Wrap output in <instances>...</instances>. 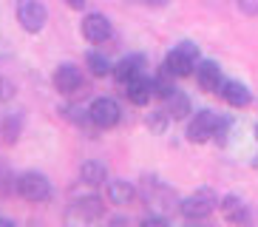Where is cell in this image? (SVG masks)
Instances as JSON below:
<instances>
[{"label":"cell","instance_id":"5bb4252c","mask_svg":"<svg viewBox=\"0 0 258 227\" xmlns=\"http://www.w3.org/2000/svg\"><path fill=\"white\" fill-rule=\"evenodd\" d=\"M142 68H145V57H139V54H131V57H125V60H119V63H116L114 77L119 80L122 85H125V83H131L134 77H139V74H142Z\"/></svg>","mask_w":258,"mask_h":227},{"label":"cell","instance_id":"9a60e30c","mask_svg":"<svg viewBox=\"0 0 258 227\" xmlns=\"http://www.w3.org/2000/svg\"><path fill=\"white\" fill-rule=\"evenodd\" d=\"M108 199L114 204H119V207H125V204H131L137 199V188L125 179H114V182H108Z\"/></svg>","mask_w":258,"mask_h":227},{"label":"cell","instance_id":"ba28073f","mask_svg":"<svg viewBox=\"0 0 258 227\" xmlns=\"http://www.w3.org/2000/svg\"><path fill=\"white\" fill-rule=\"evenodd\" d=\"M88 117H91V122L97 125V128H114L116 122H119L122 111H119V105H116L111 97H99V99L91 102Z\"/></svg>","mask_w":258,"mask_h":227},{"label":"cell","instance_id":"4fadbf2b","mask_svg":"<svg viewBox=\"0 0 258 227\" xmlns=\"http://www.w3.org/2000/svg\"><path fill=\"white\" fill-rule=\"evenodd\" d=\"M125 97L134 102V105H148L153 97V80H148V77H134L131 83H125Z\"/></svg>","mask_w":258,"mask_h":227},{"label":"cell","instance_id":"7c38bea8","mask_svg":"<svg viewBox=\"0 0 258 227\" xmlns=\"http://www.w3.org/2000/svg\"><path fill=\"white\" fill-rule=\"evenodd\" d=\"M83 37L88 40V43H105L108 37H111V20H108L105 15H85L83 20Z\"/></svg>","mask_w":258,"mask_h":227},{"label":"cell","instance_id":"9c48e42d","mask_svg":"<svg viewBox=\"0 0 258 227\" xmlns=\"http://www.w3.org/2000/svg\"><path fill=\"white\" fill-rule=\"evenodd\" d=\"M216 94H221V99L230 102L233 108H247L252 102L250 88H247L244 83H238V80H221V85H219Z\"/></svg>","mask_w":258,"mask_h":227},{"label":"cell","instance_id":"d6986e66","mask_svg":"<svg viewBox=\"0 0 258 227\" xmlns=\"http://www.w3.org/2000/svg\"><path fill=\"white\" fill-rule=\"evenodd\" d=\"M85 63H88V68H91L94 77H105L108 71H111V63H108L102 54H94V51H91L88 57H85Z\"/></svg>","mask_w":258,"mask_h":227},{"label":"cell","instance_id":"277c9868","mask_svg":"<svg viewBox=\"0 0 258 227\" xmlns=\"http://www.w3.org/2000/svg\"><path fill=\"white\" fill-rule=\"evenodd\" d=\"M15 188L26 202H46V199H51V182H48L43 174H37V171L20 174L17 182H15Z\"/></svg>","mask_w":258,"mask_h":227},{"label":"cell","instance_id":"7a4b0ae2","mask_svg":"<svg viewBox=\"0 0 258 227\" xmlns=\"http://www.w3.org/2000/svg\"><path fill=\"white\" fill-rule=\"evenodd\" d=\"M139 193H142L145 204L151 207V210L162 213V216H167V213H173L176 207H179V199H176V193L170 188H167L165 182L159 179H145L142 182V188H139Z\"/></svg>","mask_w":258,"mask_h":227},{"label":"cell","instance_id":"3957f363","mask_svg":"<svg viewBox=\"0 0 258 227\" xmlns=\"http://www.w3.org/2000/svg\"><path fill=\"white\" fill-rule=\"evenodd\" d=\"M216 207H219V196H216L210 188H202V190H196V193H190V196L182 199V204H179L182 216H184V219H190V221L207 219Z\"/></svg>","mask_w":258,"mask_h":227},{"label":"cell","instance_id":"44dd1931","mask_svg":"<svg viewBox=\"0 0 258 227\" xmlns=\"http://www.w3.org/2000/svg\"><path fill=\"white\" fill-rule=\"evenodd\" d=\"M238 6H241L247 15H255L258 12V0H238Z\"/></svg>","mask_w":258,"mask_h":227},{"label":"cell","instance_id":"30bf717a","mask_svg":"<svg viewBox=\"0 0 258 227\" xmlns=\"http://www.w3.org/2000/svg\"><path fill=\"white\" fill-rule=\"evenodd\" d=\"M80 85H83V71L74 63L57 66V71H54V88L60 91V94H74Z\"/></svg>","mask_w":258,"mask_h":227},{"label":"cell","instance_id":"2e32d148","mask_svg":"<svg viewBox=\"0 0 258 227\" xmlns=\"http://www.w3.org/2000/svg\"><path fill=\"white\" fill-rule=\"evenodd\" d=\"M165 99H167V117H173V120H184V117L190 114V97L184 94V91L173 88Z\"/></svg>","mask_w":258,"mask_h":227},{"label":"cell","instance_id":"52a82bcc","mask_svg":"<svg viewBox=\"0 0 258 227\" xmlns=\"http://www.w3.org/2000/svg\"><path fill=\"white\" fill-rule=\"evenodd\" d=\"M102 213H105V207H102V202L97 196L77 199L66 210V221H71V224H88V221H97Z\"/></svg>","mask_w":258,"mask_h":227},{"label":"cell","instance_id":"8fae6325","mask_svg":"<svg viewBox=\"0 0 258 227\" xmlns=\"http://www.w3.org/2000/svg\"><path fill=\"white\" fill-rule=\"evenodd\" d=\"M196 83L202 91L207 94H216L221 85V68L216 60H199L196 63Z\"/></svg>","mask_w":258,"mask_h":227},{"label":"cell","instance_id":"e0dca14e","mask_svg":"<svg viewBox=\"0 0 258 227\" xmlns=\"http://www.w3.org/2000/svg\"><path fill=\"white\" fill-rule=\"evenodd\" d=\"M105 176H108L105 165H102V162H97V159H88V162L80 167V179H83L85 185H102V182H105Z\"/></svg>","mask_w":258,"mask_h":227},{"label":"cell","instance_id":"8992f818","mask_svg":"<svg viewBox=\"0 0 258 227\" xmlns=\"http://www.w3.org/2000/svg\"><path fill=\"white\" fill-rule=\"evenodd\" d=\"M17 23L23 26L29 34H37L48 20V12L40 0H17Z\"/></svg>","mask_w":258,"mask_h":227},{"label":"cell","instance_id":"ac0fdd59","mask_svg":"<svg viewBox=\"0 0 258 227\" xmlns=\"http://www.w3.org/2000/svg\"><path fill=\"white\" fill-rule=\"evenodd\" d=\"M221 213H224L227 221H244L247 219V210H244V204H241L238 196H224L221 199Z\"/></svg>","mask_w":258,"mask_h":227},{"label":"cell","instance_id":"ffe728a7","mask_svg":"<svg viewBox=\"0 0 258 227\" xmlns=\"http://www.w3.org/2000/svg\"><path fill=\"white\" fill-rule=\"evenodd\" d=\"M145 125L153 131V134H162L167 128V111H153L145 117Z\"/></svg>","mask_w":258,"mask_h":227},{"label":"cell","instance_id":"5b68a950","mask_svg":"<svg viewBox=\"0 0 258 227\" xmlns=\"http://www.w3.org/2000/svg\"><path fill=\"white\" fill-rule=\"evenodd\" d=\"M221 122H224V120H221L219 114H213L210 108H202V111L190 120V125H187V139H190V142H196V145L207 142V139H213V136L219 134Z\"/></svg>","mask_w":258,"mask_h":227},{"label":"cell","instance_id":"603a6c76","mask_svg":"<svg viewBox=\"0 0 258 227\" xmlns=\"http://www.w3.org/2000/svg\"><path fill=\"white\" fill-rule=\"evenodd\" d=\"M139 3H148V6H165L167 0H139Z\"/></svg>","mask_w":258,"mask_h":227},{"label":"cell","instance_id":"7402d4cb","mask_svg":"<svg viewBox=\"0 0 258 227\" xmlns=\"http://www.w3.org/2000/svg\"><path fill=\"white\" fill-rule=\"evenodd\" d=\"M66 3H69L71 9H83L85 6V0H66Z\"/></svg>","mask_w":258,"mask_h":227},{"label":"cell","instance_id":"cb8c5ba5","mask_svg":"<svg viewBox=\"0 0 258 227\" xmlns=\"http://www.w3.org/2000/svg\"><path fill=\"white\" fill-rule=\"evenodd\" d=\"M255 136H258V125H255Z\"/></svg>","mask_w":258,"mask_h":227},{"label":"cell","instance_id":"6da1fadb","mask_svg":"<svg viewBox=\"0 0 258 227\" xmlns=\"http://www.w3.org/2000/svg\"><path fill=\"white\" fill-rule=\"evenodd\" d=\"M196 63H199V45L190 43V40H182V43H176V48L167 51L165 74L167 77H187V74H193Z\"/></svg>","mask_w":258,"mask_h":227}]
</instances>
